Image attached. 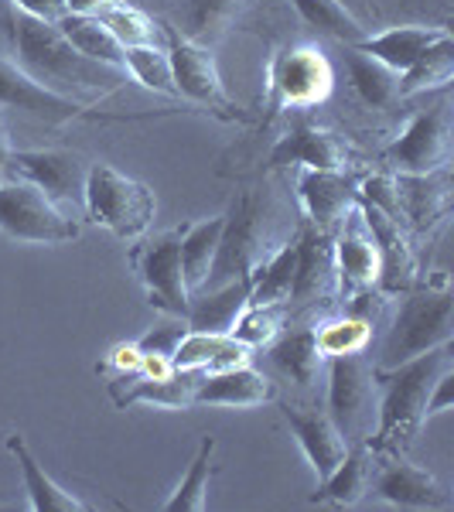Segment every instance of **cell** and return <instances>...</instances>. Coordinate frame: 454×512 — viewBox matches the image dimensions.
<instances>
[{
    "instance_id": "8d00e7d4",
    "label": "cell",
    "mask_w": 454,
    "mask_h": 512,
    "mask_svg": "<svg viewBox=\"0 0 454 512\" xmlns=\"http://www.w3.org/2000/svg\"><path fill=\"white\" fill-rule=\"evenodd\" d=\"M280 335V304H246L243 315L236 318V325L229 328V338L260 349V345L274 342Z\"/></svg>"
},
{
    "instance_id": "44dd1931",
    "label": "cell",
    "mask_w": 454,
    "mask_h": 512,
    "mask_svg": "<svg viewBox=\"0 0 454 512\" xmlns=\"http://www.w3.org/2000/svg\"><path fill=\"white\" fill-rule=\"evenodd\" d=\"M246 304H250V274L226 280V284H219L216 291L202 297H192L188 301L185 325L188 332L229 335V328L236 325V318L243 315Z\"/></svg>"
},
{
    "instance_id": "d6986e66",
    "label": "cell",
    "mask_w": 454,
    "mask_h": 512,
    "mask_svg": "<svg viewBox=\"0 0 454 512\" xmlns=\"http://www.w3.org/2000/svg\"><path fill=\"white\" fill-rule=\"evenodd\" d=\"M4 444H7V451L14 454V461H18V468L24 475L28 509H35V512H89V509H96L93 502H86V499H79V495H72L69 489H62V485L38 465V458L31 454L28 441H24L18 431L7 434Z\"/></svg>"
},
{
    "instance_id": "9c48e42d",
    "label": "cell",
    "mask_w": 454,
    "mask_h": 512,
    "mask_svg": "<svg viewBox=\"0 0 454 512\" xmlns=\"http://www.w3.org/2000/svg\"><path fill=\"white\" fill-rule=\"evenodd\" d=\"M451 154V113L448 106H434V110L417 113L407 123L396 144H390L386 161L393 164L400 175H437Z\"/></svg>"
},
{
    "instance_id": "ba28073f",
    "label": "cell",
    "mask_w": 454,
    "mask_h": 512,
    "mask_svg": "<svg viewBox=\"0 0 454 512\" xmlns=\"http://www.w3.org/2000/svg\"><path fill=\"white\" fill-rule=\"evenodd\" d=\"M168 59H171V76H175V93L192 99V103H198V106H209V110L219 113L222 120L243 117V110L233 106L226 86H222V76H219L216 59H212L209 48L171 31L168 35Z\"/></svg>"
},
{
    "instance_id": "d4e9b609",
    "label": "cell",
    "mask_w": 454,
    "mask_h": 512,
    "mask_svg": "<svg viewBox=\"0 0 454 512\" xmlns=\"http://www.w3.org/2000/svg\"><path fill=\"white\" fill-rule=\"evenodd\" d=\"M59 31L82 59L106 65V69H113V72H123V45L103 21L93 18V14H65L59 21Z\"/></svg>"
},
{
    "instance_id": "83f0119b",
    "label": "cell",
    "mask_w": 454,
    "mask_h": 512,
    "mask_svg": "<svg viewBox=\"0 0 454 512\" xmlns=\"http://www.w3.org/2000/svg\"><path fill=\"white\" fill-rule=\"evenodd\" d=\"M212 454H216V437L205 434L195 451V458H192V465H188V472L181 475L175 492H171L168 502H164V512H202L209 506V478L216 472Z\"/></svg>"
},
{
    "instance_id": "836d02e7",
    "label": "cell",
    "mask_w": 454,
    "mask_h": 512,
    "mask_svg": "<svg viewBox=\"0 0 454 512\" xmlns=\"http://www.w3.org/2000/svg\"><path fill=\"white\" fill-rule=\"evenodd\" d=\"M396 198H400V209H407V216L424 226L434 222L444 209V185L434 175H400L396 181Z\"/></svg>"
},
{
    "instance_id": "d590c367",
    "label": "cell",
    "mask_w": 454,
    "mask_h": 512,
    "mask_svg": "<svg viewBox=\"0 0 454 512\" xmlns=\"http://www.w3.org/2000/svg\"><path fill=\"white\" fill-rule=\"evenodd\" d=\"M96 18L117 35L123 48L127 45H158V28H154V21L147 18L144 11L130 7L127 0H113V4L103 7Z\"/></svg>"
},
{
    "instance_id": "60d3db41",
    "label": "cell",
    "mask_w": 454,
    "mask_h": 512,
    "mask_svg": "<svg viewBox=\"0 0 454 512\" xmlns=\"http://www.w3.org/2000/svg\"><path fill=\"white\" fill-rule=\"evenodd\" d=\"M18 11L24 14H31V18H38V21H52V24H59L65 14V0H11Z\"/></svg>"
},
{
    "instance_id": "603a6c76",
    "label": "cell",
    "mask_w": 454,
    "mask_h": 512,
    "mask_svg": "<svg viewBox=\"0 0 454 512\" xmlns=\"http://www.w3.org/2000/svg\"><path fill=\"white\" fill-rule=\"evenodd\" d=\"M448 35V28H424V24H403V28L379 31V35H366L352 48L373 55L383 65H390L393 72H407L434 41Z\"/></svg>"
},
{
    "instance_id": "f35d334b",
    "label": "cell",
    "mask_w": 454,
    "mask_h": 512,
    "mask_svg": "<svg viewBox=\"0 0 454 512\" xmlns=\"http://www.w3.org/2000/svg\"><path fill=\"white\" fill-rule=\"evenodd\" d=\"M185 332H188L185 318H175V321H164V325L151 328L137 345H140V352H147V355H164V359H171V352L178 349Z\"/></svg>"
},
{
    "instance_id": "484cf974",
    "label": "cell",
    "mask_w": 454,
    "mask_h": 512,
    "mask_svg": "<svg viewBox=\"0 0 454 512\" xmlns=\"http://www.w3.org/2000/svg\"><path fill=\"white\" fill-rule=\"evenodd\" d=\"M297 274V239L284 243L263 263H253L250 270V304H284L294 294Z\"/></svg>"
},
{
    "instance_id": "f546056e",
    "label": "cell",
    "mask_w": 454,
    "mask_h": 512,
    "mask_svg": "<svg viewBox=\"0 0 454 512\" xmlns=\"http://www.w3.org/2000/svg\"><path fill=\"white\" fill-rule=\"evenodd\" d=\"M291 4L304 24H311L321 35L342 41V45H356V41L366 38L362 18H356L342 0H291Z\"/></svg>"
},
{
    "instance_id": "2e32d148",
    "label": "cell",
    "mask_w": 454,
    "mask_h": 512,
    "mask_svg": "<svg viewBox=\"0 0 454 512\" xmlns=\"http://www.w3.org/2000/svg\"><path fill=\"white\" fill-rule=\"evenodd\" d=\"M274 400V386L270 379L250 366L216 369V373H202L192 390V407H236L250 410L263 407Z\"/></svg>"
},
{
    "instance_id": "3957f363",
    "label": "cell",
    "mask_w": 454,
    "mask_h": 512,
    "mask_svg": "<svg viewBox=\"0 0 454 512\" xmlns=\"http://www.w3.org/2000/svg\"><path fill=\"white\" fill-rule=\"evenodd\" d=\"M451 338H454V297L448 280H441L437 287L410 291L403 297L400 311H396L376 369H393L400 362L414 359V355L451 345Z\"/></svg>"
},
{
    "instance_id": "b9f144b4",
    "label": "cell",
    "mask_w": 454,
    "mask_h": 512,
    "mask_svg": "<svg viewBox=\"0 0 454 512\" xmlns=\"http://www.w3.org/2000/svg\"><path fill=\"white\" fill-rule=\"evenodd\" d=\"M113 0H65V11L69 14H96L103 11V7H110Z\"/></svg>"
},
{
    "instance_id": "5bb4252c",
    "label": "cell",
    "mask_w": 454,
    "mask_h": 512,
    "mask_svg": "<svg viewBox=\"0 0 454 512\" xmlns=\"http://www.w3.org/2000/svg\"><path fill=\"white\" fill-rule=\"evenodd\" d=\"M335 263H338V284H342L345 297H356L379 280V246L373 233H369L366 219H362L359 202L349 209V222L345 233L335 243Z\"/></svg>"
},
{
    "instance_id": "8992f818",
    "label": "cell",
    "mask_w": 454,
    "mask_h": 512,
    "mask_svg": "<svg viewBox=\"0 0 454 512\" xmlns=\"http://www.w3.org/2000/svg\"><path fill=\"white\" fill-rule=\"evenodd\" d=\"M332 82V65L315 45L280 48L267 65V99L274 110H308L328 99Z\"/></svg>"
},
{
    "instance_id": "e0dca14e",
    "label": "cell",
    "mask_w": 454,
    "mask_h": 512,
    "mask_svg": "<svg viewBox=\"0 0 454 512\" xmlns=\"http://www.w3.org/2000/svg\"><path fill=\"white\" fill-rule=\"evenodd\" d=\"M287 424H291V434L301 444L304 458H308L311 472L321 478H328L338 468V461L345 458L349 444H345V434L335 427V420L325 414V410H308V407H287L284 410Z\"/></svg>"
},
{
    "instance_id": "ab89813d",
    "label": "cell",
    "mask_w": 454,
    "mask_h": 512,
    "mask_svg": "<svg viewBox=\"0 0 454 512\" xmlns=\"http://www.w3.org/2000/svg\"><path fill=\"white\" fill-rule=\"evenodd\" d=\"M103 373H110V369H117V376H137L144 373V352H140L137 342H127V345H117L110 355H106Z\"/></svg>"
},
{
    "instance_id": "7402d4cb",
    "label": "cell",
    "mask_w": 454,
    "mask_h": 512,
    "mask_svg": "<svg viewBox=\"0 0 454 512\" xmlns=\"http://www.w3.org/2000/svg\"><path fill=\"white\" fill-rule=\"evenodd\" d=\"M250 352V345L236 342L229 335L185 332L178 349L171 352V369H178V373H216V369L246 366Z\"/></svg>"
},
{
    "instance_id": "7a4b0ae2",
    "label": "cell",
    "mask_w": 454,
    "mask_h": 512,
    "mask_svg": "<svg viewBox=\"0 0 454 512\" xmlns=\"http://www.w3.org/2000/svg\"><path fill=\"white\" fill-rule=\"evenodd\" d=\"M7 38L18 52L21 69L55 93H62L65 86H103L113 76V69H106V65L82 59L65 41L59 24L31 18V14L18 11L11 0H7Z\"/></svg>"
},
{
    "instance_id": "52a82bcc",
    "label": "cell",
    "mask_w": 454,
    "mask_h": 512,
    "mask_svg": "<svg viewBox=\"0 0 454 512\" xmlns=\"http://www.w3.org/2000/svg\"><path fill=\"white\" fill-rule=\"evenodd\" d=\"M134 267L137 277L147 291V301L158 311H164L168 318H185L188 315V301L192 291L185 284V270H181V233L154 236L151 243H144L134 253Z\"/></svg>"
},
{
    "instance_id": "1f68e13d",
    "label": "cell",
    "mask_w": 454,
    "mask_h": 512,
    "mask_svg": "<svg viewBox=\"0 0 454 512\" xmlns=\"http://www.w3.org/2000/svg\"><path fill=\"white\" fill-rule=\"evenodd\" d=\"M123 72H130V79L140 82L144 89H151V93L178 96L175 93V76H171L168 48H161V45H127V48H123Z\"/></svg>"
},
{
    "instance_id": "30bf717a",
    "label": "cell",
    "mask_w": 454,
    "mask_h": 512,
    "mask_svg": "<svg viewBox=\"0 0 454 512\" xmlns=\"http://www.w3.org/2000/svg\"><path fill=\"white\" fill-rule=\"evenodd\" d=\"M7 171L18 181L35 185L52 202H82V185H86L89 164L76 151L48 147V151H11Z\"/></svg>"
},
{
    "instance_id": "4316f807",
    "label": "cell",
    "mask_w": 454,
    "mask_h": 512,
    "mask_svg": "<svg viewBox=\"0 0 454 512\" xmlns=\"http://www.w3.org/2000/svg\"><path fill=\"white\" fill-rule=\"evenodd\" d=\"M345 65H349V76L356 93L362 96V103L376 106H390L396 96H400V72H393L390 65H383L373 55L359 52V48L345 45Z\"/></svg>"
},
{
    "instance_id": "5b68a950",
    "label": "cell",
    "mask_w": 454,
    "mask_h": 512,
    "mask_svg": "<svg viewBox=\"0 0 454 512\" xmlns=\"http://www.w3.org/2000/svg\"><path fill=\"white\" fill-rule=\"evenodd\" d=\"M0 233L14 243L59 246L79 239V222H72L52 198H45L28 181L0 185Z\"/></svg>"
},
{
    "instance_id": "ac0fdd59",
    "label": "cell",
    "mask_w": 454,
    "mask_h": 512,
    "mask_svg": "<svg viewBox=\"0 0 454 512\" xmlns=\"http://www.w3.org/2000/svg\"><path fill=\"white\" fill-rule=\"evenodd\" d=\"M373 472H376V451L366 444L345 451V458L338 461V468L328 478H321L318 492L311 495V506H338L352 509L373 489Z\"/></svg>"
},
{
    "instance_id": "277c9868",
    "label": "cell",
    "mask_w": 454,
    "mask_h": 512,
    "mask_svg": "<svg viewBox=\"0 0 454 512\" xmlns=\"http://www.w3.org/2000/svg\"><path fill=\"white\" fill-rule=\"evenodd\" d=\"M82 209L89 222L110 229L120 239H140L151 229L158 202L144 181L123 175L113 164H89L82 185Z\"/></svg>"
},
{
    "instance_id": "ffe728a7",
    "label": "cell",
    "mask_w": 454,
    "mask_h": 512,
    "mask_svg": "<svg viewBox=\"0 0 454 512\" xmlns=\"http://www.w3.org/2000/svg\"><path fill=\"white\" fill-rule=\"evenodd\" d=\"M321 168V171H335L345 168V151L338 144L335 134L311 123L294 127L287 137L277 140V147L270 151V168Z\"/></svg>"
},
{
    "instance_id": "4dcf8cb0",
    "label": "cell",
    "mask_w": 454,
    "mask_h": 512,
    "mask_svg": "<svg viewBox=\"0 0 454 512\" xmlns=\"http://www.w3.org/2000/svg\"><path fill=\"white\" fill-rule=\"evenodd\" d=\"M451 76H454V38L448 31V35L441 41H434L407 72H400V96H417V93H427V89H441V86H448Z\"/></svg>"
},
{
    "instance_id": "9a60e30c",
    "label": "cell",
    "mask_w": 454,
    "mask_h": 512,
    "mask_svg": "<svg viewBox=\"0 0 454 512\" xmlns=\"http://www.w3.org/2000/svg\"><path fill=\"white\" fill-rule=\"evenodd\" d=\"M369 393H373V373L356 355H335L328 359V403L325 414L335 420L342 434H352L362 420Z\"/></svg>"
},
{
    "instance_id": "e575fe53",
    "label": "cell",
    "mask_w": 454,
    "mask_h": 512,
    "mask_svg": "<svg viewBox=\"0 0 454 512\" xmlns=\"http://www.w3.org/2000/svg\"><path fill=\"white\" fill-rule=\"evenodd\" d=\"M369 335H373V325H369L366 318H356V315L325 321L321 328H315L321 359H335V355H356V352H362L369 345Z\"/></svg>"
},
{
    "instance_id": "7bdbcfd3",
    "label": "cell",
    "mask_w": 454,
    "mask_h": 512,
    "mask_svg": "<svg viewBox=\"0 0 454 512\" xmlns=\"http://www.w3.org/2000/svg\"><path fill=\"white\" fill-rule=\"evenodd\" d=\"M11 140H7V130L0 127V171H7V161H11Z\"/></svg>"
},
{
    "instance_id": "d6a6232c",
    "label": "cell",
    "mask_w": 454,
    "mask_h": 512,
    "mask_svg": "<svg viewBox=\"0 0 454 512\" xmlns=\"http://www.w3.org/2000/svg\"><path fill=\"white\" fill-rule=\"evenodd\" d=\"M332 267V250H328V233L311 226L308 233L297 239V274H294V294L291 297H311L325 280Z\"/></svg>"
},
{
    "instance_id": "8fae6325",
    "label": "cell",
    "mask_w": 454,
    "mask_h": 512,
    "mask_svg": "<svg viewBox=\"0 0 454 512\" xmlns=\"http://www.w3.org/2000/svg\"><path fill=\"white\" fill-rule=\"evenodd\" d=\"M0 106L21 110L35 120L52 123V127L89 117V110L82 103H76V99L65 96V93H55V89L41 86L35 76H28L18 62L4 59V55H0Z\"/></svg>"
},
{
    "instance_id": "4fadbf2b",
    "label": "cell",
    "mask_w": 454,
    "mask_h": 512,
    "mask_svg": "<svg viewBox=\"0 0 454 512\" xmlns=\"http://www.w3.org/2000/svg\"><path fill=\"white\" fill-rule=\"evenodd\" d=\"M297 198H301L311 226L328 233L335 222H342L349 216L359 192H356V181L345 175V168H335V171L301 168V175H297Z\"/></svg>"
},
{
    "instance_id": "74e56055",
    "label": "cell",
    "mask_w": 454,
    "mask_h": 512,
    "mask_svg": "<svg viewBox=\"0 0 454 512\" xmlns=\"http://www.w3.org/2000/svg\"><path fill=\"white\" fill-rule=\"evenodd\" d=\"M243 4L246 0H188V31L195 38H216Z\"/></svg>"
},
{
    "instance_id": "ee69618b",
    "label": "cell",
    "mask_w": 454,
    "mask_h": 512,
    "mask_svg": "<svg viewBox=\"0 0 454 512\" xmlns=\"http://www.w3.org/2000/svg\"><path fill=\"white\" fill-rule=\"evenodd\" d=\"M342 4L349 7V11H352V14H356V18H359V11H366V7H369V0H342Z\"/></svg>"
},
{
    "instance_id": "7c38bea8",
    "label": "cell",
    "mask_w": 454,
    "mask_h": 512,
    "mask_svg": "<svg viewBox=\"0 0 454 512\" xmlns=\"http://www.w3.org/2000/svg\"><path fill=\"white\" fill-rule=\"evenodd\" d=\"M369 492L396 509H451V492L427 468L400 458H386L383 465H376Z\"/></svg>"
},
{
    "instance_id": "6da1fadb",
    "label": "cell",
    "mask_w": 454,
    "mask_h": 512,
    "mask_svg": "<svg viewBox=\"0 0 454 512\" xmlns=\"http://www.w3.org/2000/svg\"><path fill=\"white\" fill-rule=\"evenodd\" d=\"M448 369H454L451 345L414 355V359L400 362V366H393V369L373 366V379L383 396H379V420H376V434H373V441H369V448L376 454H383V451L400 454L407 448L420 427L427 424V417H424L427 400H431V393H434V383L448 373Z\"/></svg>"
},
{
    "instance_id": "f1b7e54d",
    "label": "cell",
    "mask_w": 454,
    "mask_h": 512,
    "mask_svg": "<svg viewBox=\"0 0 454 512\" xmlns=\"http://www.w3.org/2000/svg\"><path fill=\"white\" fill-rule=\"evenodd\" d=\"M270 362H274L287 379H294L297 386H308L311 379L318 376V366H321L315 328L280 335L277 342L270 345Z\"/></svg>"
},
{
    "instance_id": "cb8c5ba5",
    "label": "cell",
    "mask_w": 454,
    "mask_h": 512,
    "mask_svg": "<svg viewBox=\"0 0 454 512\" xmlns=\"http://www.w3.org/2000/svg\"><path fill=\"white\" fill-rule=\"evenodd\" d=\"M226 229V216H212V219H198L192 226L178 229L181 233V270H185V284L188 291H202L209 284L212 263L219 253V239Z\"/></svg>"
}]
</instances>
